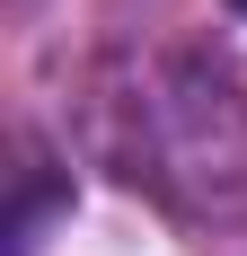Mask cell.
<instances>
[{"label":"cell","mask_w":247,"mask_h":256,"mask_svg":"<svg viewBox=\"0 0 247 256\" xmlns=\"http://www.w3.org/2000/svg\"><path fill=\"white\" fill-rule=\"evenodd\" d=\"M98 150L176 212L247 186V98L212 53H115L98 80Z\"/></svg>","instance_id":"cell-1"}]
</instances>
